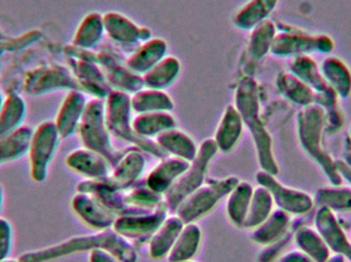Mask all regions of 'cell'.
Here are the masks:
<instances>
[{
    "label": "cell",
    "instance_id": "1",
    "mask_svg": "<svg viewBox=\"0 0 351 262\" xmlns=\"http://www.w3.org/2000/svg\"><path fill=\"white\" fill-rule=\"evenodd\" d=\"M94 249L109 251L123 262L138 261V252L133 243L113 228L101 230L94 234L71 237L58 244L23 253L19 259L23 262H51Z\"/></svg>",
    "mask_w": 351,
    "mask_h": 262
},
{
    "label": "cell",
    "instance_id": "2",
    "mask_svg": "<svg viewBox=\"0 0 351 262\" xmlns=\"http://www.w3.org/2000/svg\"><path fill=\"white\" fill-rule=\"evenodd\" d=\"M234 106L251 132L261 170L276 176L280 167L274 157L271 135L261 118L259 88L254 78L245 76L239 81L235 90Z\"/></svg>",
    "mask_w": 351,
    "mask_h": 262
},
{
    "label": "cell",
    "instance_id": "3",
    "mask_svg": "<svg viewBox=\"0 0 351 262\" xmlns=\"http://www.w3.org/2000/svg\"><path fill=\"white\" fill-rule=\"evenodd\" d=\"M325 132V110L313 104L299 111L297 115V133L299 142L306 154L321 167L330 185H342L335 160L325 150L323 144Z\"/></svg>",
    "mask_w": 351,
    "mask_h": 262
},
{
    "label": "cell",
    "instance_id": "4",
    "mask_svg": "<svg viewBox=\"0 0 351 262\" xmlns=\"http://www.w3.org/2000/svg\"><path fill=\"white\" fill-rule=\"evenodd\" d=\"M105 121L108 131L115 137L131 142L144 152L156 158H166L167 154L158 146L156 140L138 135L133 129V108L131 94L112 90L105 99Z\"/></svg>",
    "mask_w": 351,
    "mask_h": 262
},
{
    "label": "cell",
    "instance_id": "5",
    "mask_svg": "<svg viewBox=\"0 0 351 262\" xmlns=\"http://www.w3.org/2000/svg\"><path fill=\"white\" fill-rule=\"evenodd\" d=\"M77 132L84 148L104 157L112 168L125 153L117 150L111 142V133L105 121V102L102 99L95 98L88 102Z\"/></svg>",
    "mask_w": 351,
    "mask_h": 262
},
{
    "label": "cell",
    "instance_id": "6",
    "mask_svg": "<svg viewBox=\"0 0 351 262\" xmlns=\"http://www.w3.org/2000/svg\"><path fill=\"white\" fill-rule=\"evenodd\" d=\"M218 150L214 138H206L202 142L195 159L190 163L189 168L177 179L173 187L164 195L165 203L169 211H177L182 202L200 185H204L208 164Z\"/></svg>",
    "mask_w": 351,
    "mask_h": 262
},
{
    "label": "cell",
    "instance_id": "7",
    "mask_svg": "<svg viewBox=\"0 0 351 262\" xmlns=\"http://www.w3.org/2000/svg\"><path fill=\"white\" fill-rule=\"evenodd\" d=\"M239 181V177L234 175L222 179H210L188 196L178 207L176 213L185 224L195 222L210 213L223 198L231 193Z\"/></svg>",
    "mask_w": 351,
    "mask_h": 262
},
{
    "label": "cell",
    "instance_id": "8",
    "mask_svg": "<svg viewBox=\"0 0 351 262\" xmlns=\"http://www.w3.org/2000/svg\"><path fill=\"white\" fill-rule=\"evenodd\" d=\"M335 49V41L327 34H309L302 31L278 32L272 43L271 55L286 57L311 55V53H330Z\"/></svg>",
    "mask_w": 351,
    "mask_h": 262
},
{
    "label": "cell",
    "instance_id": "9",
    "mask_svg": "<svg viewBox=\"0 0 351 262\" xmlns=\"http://www.w3.org/2000/svg\"><path fill=\"white\" fill-rule=\"evenodd\" d=\"M60 140L59 131L56 123L51 121L41 123L33 131L28 155L30 176L35 183H43L47 179Z\"/></svg>",
    "mask_w": 351,
    "mask_h": 262
},
{
    "label": "cell",
    "instance_id": "10",
    "mask_svg": "<svg viewBox=\"0 0 351 262\" xmlns=\"http://www.w3.org/2000/svg\"><path fill=\"white\" fill-rule=\"evenodd\" d=\"M256 181L258 185H262L269 191L274 199V205L278 206V209L287 212L290 215H307L315 207L313 197H311L308 193L282 185L274 175L266 171L260 170L256 174Z\"/></svg>",
    "mask_w": 351,
    "mask_h": 262
},
{
    "label": "cell",
    "instance_id": "11",
    "mask_svg": "<svg viewBox=\"0 0 351 262\" xmlns=\"http://www.w3.org/2000/svg\"><path fill=\"white\" fill-rule=\"evenodd\" d=\"M168 211L164 202L152 211L117 216L112 228L129 240H147L168 218Z\"/></svg>",
    "mask_w": 351,
    "mask_h": 262
},
{
    "label": "cell",
    "instance_id": "12",
    "mask_svg": "<svg viewBox=\"0 0 351 262\" xmlns=\"http://www.w3.org/2000/svg\"><path fill=\"white\" fill-rule=\"evenodd\" d=\"M104 18L105 34L119 47H136L148 39L152 38V32L148 27L139 26L137 23L119 12H107Z\"/></svg>",
    "mask_w": 351,
    "mask_h": 262
},
{
    "label": "cell",
    "instance_id": "13",
    "mask_svg": "<svg viewBox=\"0 0 351 262\" xmlns=\"http://www.w3.org/2000/svg\"><path fill=\"white\" fill-rule=\"evenodd\" d=\"M313 226L321 235L332 253L343 255L351 262V240L337 214L319 207L313 216Z\"/></svg>",
    "mask_w": 351,
    "mask_h": 262
},
{
    "label": "cell",
    "instance_id": "14",
    "mask_svg": "<svg viewBox=\"0 0 351 262\" xmlns=\"http://www.w3.org/2000/svg\"><path fill=\"white\" fill-rule=\"evenodd\" d=\"M76 189L77 192L94 196L100 203L117 216L152 211V210L139 209V208L130 206L125 201V191L115 189L112 185H109L105 179H86L78 183Z\"/></svg>",
    "mask_w": 351,
    "mask_h": 262
},
{
    "label": "cell",
    "instance_id": "15",
    "mask_svg": "<svg viewBox=\"0 0 351 262\" xmlns=\"http://www.w3.org/2000/svg\"><path fill=\"white\" fill-rule=\"evenodd\" d=\"M96 60L112 90H121L132 96L144 88L142 76L134 73L125 63H121L112 53H101L97 55Z\"/></svg>",
    "mask_w": 351,
    "mask_h": 262
},
{
    "label": "cell",
    "instance_id": "16",
    "mask_svg": "<svg viewBox=\"0 0 351 262\" xmlns=\"http://www.w3.org/2000/svg\"><path fill=\"white\" fill-rule=\"evenodd\" d=\"M142 152L137 146L125 150L105 181L121 191L131 189L145 170L146 160Z\"/></svg>",
    "mask_w": 351,
    "mask_h": 262
},
{
    "label": "cell",
    "instance_id": "17",
    "mask_svg": "<svg viewBox=\"0 0 351 262\" xmlns=\"http://www.w3.org/2000/svg\"><path fill=\"white\" fill-rule=\"evenodd\" d=\"M71 208L80 220L95 230L112 228L117 216L94 196L77 192L71 199Z\"/></svg>",
    "mask_w": 351,
    "mask_h": 262
},
{
    "label": "cell",
    "instance_id": "18",
    "mask_svg": "<svg viewBox=\"0 0 351 262\" xmlns=\"http://www.w3.org/2000/svg\"><path fill=\"white\" fill-rule=\"evenodd\" d=\"M169 44L164 38L152 37L136 47L125 60V65L138 75H144L168 55Z\"/></svg>",
    "mask_w": 351,
    "mask_h": 262
},
{
    "label": "cell",
    "instance_id": "19",
    "mask_svg": "<svg viewBox=\"0 0 351 262\" xmlns=\"http://www.w3.org/2000/svg\"><path fill=\"white\" fill-rule=\"evenodd\" d=\"M66 165L88 179H105L110 174V163L98 153L84 146L69 153L66 157Z\"/></svg>",
    "mask_w": 351,
    "mask_h": 262
},
{
    "label": "cell",
    "instance_id": "20",
    "mask_svg": "<svg viewBox=\"0 0 351 262\" xmlns=\"http://www.w3.org/2000/svg\"><path fill=\"white\" fill-rule=\"evenodd\" d=\"M74 72L80 82V88H84V92L92 94L96 99H106L112 90L107 82L102 68L94 57H86L76 61L74 63Z\"/></svg>",
    "mask_w": 351,
    "mask_h": 262
},
{
    "label": "cell",
    "instance_id": "21",
    "mask_svg": "<svg viewBox=\"0 0 351 262\" xmlns=\"http://www.w3.org/2000/svg\"><path fill=\"white\" fill-rule=\"evenodd\" d=\"M86 104L88 102L82 90H71L66 96L55 121L61 138L69 137L77 131Z\"/></svg>",
    "mask_w": 351,
    "mask_h": 262
},
{
    "label": "cell",
    "instance_id": "22",
    "mask_svg": "<svg viewBox=\"0 0 351 262\" xmlns=\"http://www.w3.org/2000/svg\"><path fill=\"white\" fill-rule=\"evenodd\" d=\"M190 163L177 157H166L150 171L146 183L156 193L165 195L177 179L189 168Z\"/></svg>",
    "mask_w": 351,
    "mask_h": 262
},
{
    "label": "cell",
    "instance_id": "23",
    "mask_svg": "<svg viewBox=\"0 0 351 262\" xmlns=\"http://www.w3.org/2000/svg\"><path fill=\"white\" fill-rule=\"evenodd\" d=\"M243 127L245 125L237 109L233 105H228L215 132L214 140L218 150L223 153L231 152L243 136Z\"/></svg>",
    "mask_w": 351,
    "mask_h": 262
},
{
    "label": "cell",
    "instance_id": "24",
    "mask_svg": "<svg viewBox=\"0 0 351 262\" xmlns=\"http://www.w3.org/2000/svg\"><path fill=\"white\" fill-rule=\"evenodd\" d=\"M280 0H247L233 14L232 23L239 30L251 31L269 18Z\"/></svg>",
    "mask_w": 351,
    "mask_h": 262
},
{
    "label": "cell",
    "instance_id": "25",
    "mask_svg": "<svg viewBox=\"0 0 351 262\" xmlns=\"http://www.w3.org/2000/svg\"><path fill=\"white\" fill-rule=\"evenodd\" d=\"M292 218L287 212L276 209L252 232V240L261 246L278 242L291 232Z\"/></svg>",
    "mask_w": 351,
    "mask_h": 262
},
{
    "label": "cell",
    "instance_id": "26",
    "mask_svg": "<svg viewBox=\"0 0 351 262\" xmlns=\"http://www.w3.org/2000/svg\"><path fill=\"white\" fill-rule=\"evenodd\" d=\"M289 72L304 82L315 94L333 92L321 72V68L311 55H299L289 62Z\"/></svg>",
    "mask_w": 351,
    "mask_h": 262
},
{
    "label": "cell",
    "instance_id": "27",
    "mask_svg": "<svg viewBox=\"0 0 351 262\" xmlns=\"http://www.w3.org/2000/svg\"><path fill=\"white\" fill-rule=\"evenodd\" d=\"M184 226L185 224L179 216H168L150 238V257L154 259H162L168 257Z\"/></svg>",
    "mask_w": 351,
    "mask_h": 262
},
{
    "label": "cell",
    "instance_id": "28",
    "mask_svg": "<svg viewBox=\"0 0 351 262\" xmlns=\"http://www.w3.org/2000/svg\"><path fill=\"white\" fill-rule=\"evenodd\" d=\"M156 142L167 155L188 162H192L197 155L198 146L193 138L177 127L160 134L156 137Z\"/></svg>",
    "mask_w": 351,
    "mask_h": 262
},
{
    "label": "cell",
    "instance_id": "29",
    "mask_svg": "<svg viewBox=\"0 0 351 262\" xmlns=\"http://www.w3.org/2000/svg\"><path fill=\"white\" fill-rule=\"evenodd\" d=\"M132 108L136 114L172 112L175 103L166 90L143 88L131 96Z\"/></svg>",
    "mask_w": 351,
    "mask_h": 262
},
{
    "label": "cell",
    "instance_id": "30",
    "mask_svg": "<svg viewBox=\"0 0 351 262\" xmlns=\"http://www.w3.org/2000/svg\"><path fill=\"white\" fill-rule=\"evenodd\" d=\"M182 64L175 55H167L158 65L142 75L144 88L166 90L180 77Z\"/></svg>",
    "mask_w": 351,
    "mask_h": 262
},
{
    "label": "cell",
    "instance_id": "31",
    "mask_svg": "<svg viewBox=\"0 0 351 262\" xmlns=\"http://www.w3.org/2000/svg\"><path fill=\"white\" fill-rule=\"evenodd\" d=\"M321 68L326 81L333 88L339 99H348L351 94V71L346 62L337 57L324 60Z\"/></svg>",
    "mask_w": 351,
    "mask_h": 262
},
{
    "label": "cell",
    "instance_id": "32",
    "mask_svg": "<svg viewBox=\"0 0 351 262\" xmlns=\"http://www.w3.org/2000/svg\"><path fill=\"white\" fill-rule=\"evenodd\" d=\"M278 92L297 106H311L315 103V92L291 72H280L276 80Z\"/></svg>",
    "mask_w": 351,
    "mask_h": 262
},
{
    "label": "cell",
    "instance_id": "33",
    "mask_svg": "<svg viewBox=\"0 0 351 262\" xmlns=\"http://www.w3.org/2000/svg\"><path fill=\"white\" fill-rule=\"evenodd\" d=\"M177 127V120L171 112L142 113L133 118L134 131L150 140Z\"/></svg>",
    "mask_w": 351,
    "mask_h": 262
},
{
    "label": "cell",
    "instance_id": "34",
    "mask_svg": "<svg viewBox=\"0 0 351 262\" xmlns=\"http://www.w3.org/2000/svg\"><path fill=\"white\" fill-rule=\"evenodd\" d=\"M315 206L331 210L334 213L351 212V187L330 185L319 187L313 196Z\"/></svg>",
    "mask_w": 351,
    "mask_h": 262
},
{
    "label": "cell",
    "instance_id": "35",
    "mask_svg": "<svg viewBox=\"0 0 351 262\" xmlns=\"http://www.w3.org/2000/svg\"><path fill=\"white\" fill-rule=\"evenodd\" d=\"M293 239L298 250L308 255L315 262H325L331 257V250L315 226H299L294 230Z\"/></svg>",
    "mask_w": 351,
    "mask_h": 262
},
{
    "label": "cell",
    "instance_id": "36",
    "mask_svg": "<svg viewBox=\"0 0 351 262\" xmlns=\"http://www.w3.org/2000/svg\"><path fill=\"white\" fill-rule=\"evenodd\" d=\"M105 35L104 18L100 12H93L82 18L76 29L73 43L78 49H88L96 47Z\"/></svg>",
    "mask_w": 351,
    "mask_h": 262
},
{
    "label": "cell",
    "instance_id": "37",
    "mask_svg": "<svg viewBox=\"0 0 351 262\" xmlns=\"http://www.w3.org/2000/svg\"><path fill=\"white\" fill-rule=\"evenodd\" d=\"M202 242V230L195 222L184 226L172 250L168 255L169 262L191 261L199 248Z\"/></svg>",
    "mask_w": 351,
    "mask_h": 262
},
{
    "label": "cell",
    "instance_id": "38",
    "mask_svg": "<svg viewBox=\"0 0 351 262\" xmlns=\"http://www.w3.org/2000/svg\"><path fill=\"white\" fill-rule=\"evenodd\" d=\"M274 210V201L267 189L258 185L254 189L243 228L254 230L259 226Z\"/></svg>",
    "mask_w": 351,
    "mask_h": 262
},
{
    "label": "cell",
    "instance_id": "39",
    "mask_svg": "<svg viewBox=\"0 0 351 262\" xmlns=\"http://www.w3.org/2000/svg\"><path fill=\"white\" fill-rule=\"evenodd\" d=\"M253 192L254 187L251 183L239 181L228 195L226 204L227 215L237 228H243Z\"/></svg>",
    "mask_w": 351,
    "mask_h": 262
},
{
    "label": "cell",
    "instance_id": "40",
    "mask_svg": "<svg viewBox=\"0 0 351 262\" xmlns=\"http://www.w3.org/2000/svg\"><path fill=\"white\" fill-rule=\"evenodd\" d=\"M26 105L16 94L10 96L0 110V138L6 137L24 127Z\"/></svg>",
    "mask_w": 351,
    "mask_h": 262
},
{
    "label": "cell",
    "instance_id": "41",
    "mask_svg": "<svg viewBox=\"0 0 351 262\" xmlns=\"http://www.w3.org/2000/svg\"><path fill=\"white\" fill-rule=\"evenodd\" d=\"M33 131L28 127H22L6 137L0 138V165L12 162L28 154Z\"/></svg>",
    "mask_w": 351,
    "mask_h": 262
},
{
    "label": "cell",
    "instance_id": "42",
    "mask_svg": "<svg viewBox=\"0 0 351 262\" xmlns=\"http://www.w3.org/2000/svg\"><path fill=\"white\" fill-rule=\"evenodd\" d=\"M278 34V28L271 20H266L251 30L249 51L255 59H263L271 51L272 43Z\"/></svg>",
    "mask_w": 351,
    "mask_h": 262
},
{
    "label": "cell",
    "instance_id": "43",
    "mask_svg": "<svg viewBox=\"0 0 351 262\" xmlns=\"http://www.w3.org/2000/svg\"><path fill=\"white\" fill-rule=\"evenodd\" d=\"M125 201L132 207L154 210L164 203V195L150 189L144 181H138L131 189L125 191Z\"/></svg>",
    "mask_w": 351,
    "mask_h": 262
},
{
    "label": "cell",
    "instance_id": "44",
    "mask_svg": "<svg viewBox=\"0 0 351 262\" xmlns=\"http://www.w3.org/2000/svg\"><path fill=\"white\" fill-rule=\"evenodd\" d=\"M14 245V228L8 218L0 216V261L10 257Z\"/></svg>",
    "mask_w": 351,
    "mask_h": 262
},
{
    "label": "cell",
    "instance_id": "45",
    "mask_svg": "<svg viewBox=\"0 0 351 262\" xmlns=\"http://www.w3.org/2000/svg\"><path fill=\"white\" fill-rule=\"evenodd\" d=\"M294 233H289L287 236L284 238L280 239L278 242L272 243V244L264 246L263 250L258 255V262H274L282 254V251L285 250L289 243H290L291 239L293 238Z\"/></svg>",
    "mask_w": 351,
    "mask_h": 262
},
{
    "label": "cell",
    "instance_id": "46",
    "mask_svg": "<svg viewBox=\"0 0 351 262\" xmlns=\"http://www.w3.org/2000/svg\"><path fill=\"white\" fill-rule=\"evenodd\" d=\"M344 116L337 107L325 111V132L335 133L342 129L344 125Z\"/></svg>",
    "mask_w": 351,
    "mask_h": 262
},
{
    "label": "cell",
    "instance_id": "47",
    "mask_svg": "<svg viewBox=\"0 0 351 262\" xmlns=\"http://www.w3.org/2000/svg\"><path fill=\"white\" fill-rule=\"evenodd\" d=\"M88 262H123L109 251L104 249H94L90 251Z\"/></svg>",
    "mask_w": 351,
    "mask_h": 262
},
{
    "label": "cell",
    "instance_id": "48",
    "mask_svg": "<svg viewBox=\"0 0 351 262\" xmlns=\"http://www.w3.org/2000/svg\"><path fill=\"white\" fill-rule=\"evenodd\" d=\"M280 262H315L308 255L300 250H292L290 252L285 253L280 257Z\"/></svg>",
    "mask_w": 351,
    "mask_h": 262
},
{
    "label": "cell",
    "instance_id": "49",
    "mask_svg": "<svg viewBox=\"0 0 351 262\" xmlns=\"http://www.w3.org/2000/svg\"><path fill=\"white\" fill-rule=\"evenodd\" d=\"M336 167H337L338 172L342 177V181H346L348 185L351 187V166L348 165L343 159H338L335 160Z\"/></svg>",
    "mask_w": 351,
    "mask_h": 262
},
{
    "label": "cell",
    "instance_id": "50",
    "mask_svg": "<svg viewBox=\"0 0 351 262\" xmlns=\"http://www.w3.org/2000/svg\"><path fill=\"white\" fill-rule=\"evenodd\" d=\"M348 259L343 257V255L335 254L332 253L331 257L327 259L325 262H348Z\"/></svg>",
    "mask_w": 351,
    "mask_h": 262
},
{
    "label": "cell",
    "instance_id": "51",
    "mask_svg": "<svg viewBox=\"0 0 351 262\" xmlns=\"http://www.w3.org/2000/svg\"><path fill=\"white\" fill-rule=\"evenodd\" d=\"M3 203H4L3 187H2L1 185H0V211H1L2 207H3Z\"/></svg>",
    "mask_w": 351,
    "mask_h": 262
},
{
    "label": "cell",
    "instance_id": "52",
    "mask_svg": "<svg viewBox=\"0 0 351 262\" xmlns=\"http://www.w3.org/2000/svg\"><path fill=\"white\" fill-rule=\"evenodd\" d=\"M343 160L346 161V162L351 166V152L346 153V155H344Z\"/></svg>",
    "mask_w": 351,
    "mask_h": 262
},
{
    "label": "cell",
    "instance_id": "53",
    "mask_svg": "<svg viewBox=\"0 0 351 262\" xmlns=\"http://www.w3.org/2000/svg\"><path fill=\"white\" fill-rule=\"evenodd\" d=\"M0 262H23V261H21L20 259H10V257H8V259H4V261H1Z\"/></svg>",
    "mask_w": 351,
    "mask_h": 262
},
{
    "label": "cell",
    "instance_id": "54",
    "mask_svg": "<svg viewBox=\"0 0 351 262\" xmlns=\"http://www.w3.org/2000/svg\"><path fill=\"white\" fill-rule=\"evenodd\" d=\"M2 105H3V103H2L1 96H0V110H1Z\"/></svg>",
    "mask_w": 351,
    "mask_h": 262
},
{
    "label": "cell",
    "instance_id": "55",
    "mask_svg": "<svg viewBox=\"0 0 351 262\" xmlns=\"http://www.w3.org/2000/svg\"><path fill=\"white\" fill-rule=\"evenodd\" d=\"M350 142H351V125L350 127Z\"/></svg>",
    "mask_w": 351,
    "mask_h": 262
},
{
    "label": "cell",
    "instance_id": "56",
    "mask_svg": "<svg viewBox=\"0 0 351 262\" xmlns=\"http://www.w3.org/2000/svg\"><path fill=\"white\" fill-rule=\"evenodd\" d=\"M181 262H195V261H192V259H191V261H181Z\"/></svg>",
    "mask_w": 351,
    "mask_h": 262
}]
</instances>
